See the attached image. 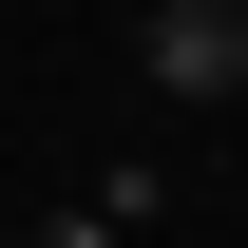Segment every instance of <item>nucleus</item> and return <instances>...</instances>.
I'll return each mask as SVG.
<instances>
[{
  "instance_id": "1",
  "label": "nucleus",
  "mask_w": 248,
  "mask_h": 248,
  "mask_svg": "<svg viewBox=\"0 0 248 248\" xmlns=\"http://www.w3.org/2000/svg\"><path fill=\"white\" fill-rule=\"evenodd\" d=\"M134 77L191 95V115H229L248 95V0H153V19H134Z\"/></svg>"
},
{
  "instance_id": "2",
  "label": "nucleus",
  "mask_w": 248,
  "mask_h": 248,
  "mask_svg": "<svg viewBox=\"0 0 248 248\" xmlns=\"http://www.w3.org/2000/svg\"><path fill=\"white\" fill-rule=\"evenodd\" d=\"M38 248H134V229H115V210H95V191H77V210H58V229H38Z\"/></svg>"
}]
</instances>
